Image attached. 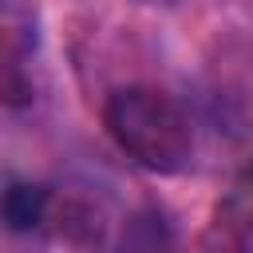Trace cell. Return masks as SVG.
I'll list each match as a JSON object with an SVG mask.
<instances>
[{
    "instance_id": "cell-1",
    "label": "cell",
    "mask_w": 253,
    "mask_h": 253,
    "mask_svg": "<svg viewBox=\"0 0 253 253\" xmlns=\"http://www.w3.org/2000/svg\"><path fill=\"white\" fill-rule=\"evenodd\" d=\"M103 126L115 146L150 174H178L194 154L186 111L158 87H119L103 103Z\"/></svg>"
},
{
    "instance_id": "cell-2",
    "label": "cell",
    "mask_w": 253,
    "mask_h": 253,
    "mask_svg": "<svg viewBox=\"0 0 253 253\" xmlns=\"http://www.w3.org/2000/svg\"><path fill=\"white\" fill-rule=\"evenodd\" d=\"M40 24L36 8L24 0H0V103L24 107L32 103L28 59L36 55Z\"/></svg>"
},
{
    "instance_id": "cell-3",
    "label": "cell",
    "mask_w": 253,
    "mask_h": 253,
    "mask_svg": "<svg viewBox=\"0 0 253 253\" xmlns=\"http://www.w3.org/2000/svg\"><path fill=\"white\" fill-rule=\"evenodd\" d=\"M202 245L206 253H253V190L249 186H237L213 206Z\"/></svg>"
},
{
    "instance_id": "cell-4",
    "label": "cell",
    "mask_w": 253,
    "mask_h": 253,
    "mask_svg": "<svg viewBox=\"0 0 253 253\" xmlns=\"http://www.w3.org/2000/svg\"><path fill=\"white\" fill-rule=\"evenodd\" d=\"M51 194L36 182H12L4 194H0V217L8 229L16 233H32V229H43L47 225V213H51Z\"/></svg>"
},
{
    "instance_id": "cell-5",
    "label": "cell",
    "mask_w": 253,
    "mask_h": 253,
    "mask_svg": "<svg viewBox=\"0 0 253 253\" xmlns=\"http://www.w3.org/2000/svg\"><path fill=\"white\" fill-rule=\"evenodd\" d=\"M47 225L75 249H95L103 241V213L83 202V198H63V202H51V213H47Z\"/></svg>"
},
{
    "instance_id": "cell-6",
    "label": "cell",
    "mask_w": 253,
    "mask_h": 253,
    "mask_svg": "<svg viewBox=\"0 0 253 253\" xmlns=\"http://www.w3.org/2000/svg\"><path fill=\"white\" fill-rule=\"evenodd\" d=\"M123 253H174V241H170V225L150 210V213H138L130 225H126V237H123Z\"/></svg>"
},
{
    "instance_id": "cell-7",
    "label": "cell",
    "mask_w": 253,
    "mask_h": 253,
    "mask_svg": "<svg viewBox=\"0 0 253 253\" xmlns=\"http://www.w3.org/2000/svg\"><path fill=\"white\" fill-rule=\"evenodd\" d=\"M245 186L253 190V162H249V170H245Z\"/></svg>"
}]
</instances>
